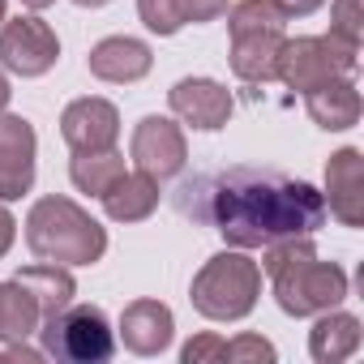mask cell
Wrapping results in <instances>:
<instances>
[{
  "label": "cell",
  "instance_id": "obj_6",
  "mask_svg": "<svg viewBox=\"0 0 364 364\" xmlns=\"http://www.w3.org/2000/svg\"><path fill=\"white\" fill-rule=\"evenodd\" d=\"M270 283H274V300L287 317H317L347 300V270L334 262H317V253L287 262L283 270L270 274Z\"/></svg>",
  "mask_w": 364,
  "mask_h": 364
},
{
  "label": "cell",
  "instance_id": "obj_33",
  "mask_svg": "<svg viewBox=\"0 0 364 364\" xmlns=\"http://www.w3.org/2000/svg\"><path fill=\"white\" fill-rule=\"evenodd\" d=\"M0 22H5V0H0Z\"/></svg>",
  "mask_w": 364,
  "mask_h": 364
},
{
  "label": "cell",
  "instance_id": "obj_22",
  "mask_svg": "<svg viewBox=\"0 0 364 364\" xmlns=\"http://www.w3.org/2000/svg\"><path fill=\"white\" fill-rule=\"evenodd\" d=\"M287 18L274 0H240V5H228V31L245 35V31H283Z\"/></svg>",
  "mask_w": 364,
  "mask_h": 364
},
{
  "label": "cell",
  "instance_id": "obj_28",
  "mask_svg": "<svg viewBox=\"0 0 364 364\" xmlns=\"http://www.w3.org/2000/svg\"><path fill=\"white\" fill-rule=\"evenodd\" d=\"M274 5L283 9V18L291 22V18H309V14H317L326 0H274Z\"/></svg>",
  "mask_w": 364,
  "mask_h": 364
},
{
  "label": "cell",
  "instance_id": "obj_31",
  "mask_svg": "<svg viewBox=\"0 0 364 364\" xmlns=\"http://www.w3.org/2000/svg\"><path fill=\"white\" fill-rule=\"evenodd\" d=\"M22 5H26L31 14H43V9H52V5H56V0H22Z\"/></svg>",
  "mask_w": 364,
  "mask_h": 364
},
{
  "label": "cell",
  "instance_id": "obj_27",
  "mask_svg": "<svg viewBox=\"0 0 364 364\" xmlns=\"http://www.w3.org/2000/svg\"><path fill=\"white\" fill-rule=\"evenodd\" d=\"M232 0H180V9H185V22H219L228 14Z\"/></svg>",
  "mask_w": 364,
  "mask_h": 364
},
{
  "label": "cell",
  "instance_id": "obj_30",
  "mask_svg": "<svg viewBox=\"0 0 364 364\" xmlns=\"http://www.w3.org/2000/svg\"><path fill=\"white\" fill-rule=\"evenodd\" d=\"M9 99H14V86H9V77H5V73H0V112L9 107Z\"/></svg>",
  "mask_w": 364,
  "mask_h": 364
},
{
  "label": "cell",
  "instance_id": "obj_5",
  "mask_svg": "<svg viewBox=\"0 0 364 364\" xmlns=\"http://www.w3.org/2000/svg\"><path fill=\"white\" fill-rule=\"evenodd\" d=\"M39 343H43V355H52L60 364H103L116 351V334H112L103 309H95V304H69V309L52 313L39 326Z\"/></svg>",
  "mask_w": 364,
  "mask_h": 364
},
{
  "label": "cell",
  "instance_id": "obj_20",
  "mask_svg": "<svg viewBox=\"0 0 364 364\" xmlns=\"http://www.w3.org/2000/svg\"><path fill=\"white\" fill-rule=\"evenodd\" d=\"M39 326H43V313L35 296L18 279L0 283V343H26L31 334H39Z\"/></svg>",
  "mask_w": 364,
  "mask_h": 364
},
{
  "label": "cell",
  "instance_id": "obj_16",
  "mask_svg": "<svg viewBox=\"0 0 364 364\" xmlns=\"http://www.w3.org/2000/svg\"><path fill=\"white\" fill-rule=\"evenodd\" d=\"M304 107H309L313 124H321L326 133H343V129L360 124V90L351 77H334V82L309 90Z\"/></svg>",
  "mask_w": 364,
  "mask_h": 364
},
{
  "label": "cell",
  "instance_id": "obj_25",
  "mask_svg": "<svg viewBox=\"0 0 364 364\" xmlns=\"http://www.w3.org/2000/svg\"><path fill=\"white\" fill-rule=\"evenodd\" d=\"M330 35H338L347 43H360V35H364L360 0H334V5H330Z\"/></svg>",
  "mask_w": 364,
  "mask_h": 364
},
{
  "label": "cell",
  "instance_id": "obj_23",
  "mask_svg": "<svg viewBox=\"0 0 364 364\" xmlns=\"http://www.w3.org/2000/svg\"><path fill=\"white\" fill-rule=\"evenodd\" d=\"M137 18L146 22V31H154L163 39L185 26V9H180V0H137Z\"/></svg>",
  "mask_w": 364,
  "mask_h": 364
},
{
  "label": "cell",
  "instance_id": "obj_32",
  "mask_svg": "<svg viewBox=\"0 0 364 364\" xmlns=\"http://www.w3.org/2000/svg\"><path fill=\"white\" fill-rule=\"evenodd\" d=\"M73 5H82V9H99V5H107V0H73Z\"/></svg>",
  "mask_w": 364,
  "mask_h": 364
},
{
  "label": "cell",
  "instance_id": "obj_21",
  "mask_svg": "<svg viewBox=\"0 0 364 364\" xmlns=\"http://www.w3.org/2000/svg\"><path fill=\"white\" fill-rule=\"evenodd\" d=\"M120 176H124V154H116V146H107V150H73L69 180L77 185V193L103 198Z\"/></svg>",
  "mask_w": 364,
  "mask_h": 364
},
{
  "label": "cell",
  "instance_id": "obj_11",
  "mask_svg": "<svg viewBox=\"0 0 364 364\" xmlns=\"http://www.w3.org/2000/svg\"><path fill=\"white\" fill-rule=\"evenodd\" d=\"M326 210L343 228H364V154L343 146L326 163Z\"/></svg>",
  "mask_w": 364,
  "mask_h": 364
},
{
  "label": "cell",
  "instance_id": "obj_18",
  "mask_svg": "<svg viewBox=\"0 0 364 364\" xmlns=\"http://www.w3.org/2000/svg\"><path fill=\"white\" fill-rule=\"evenodd\" d=\"M99 202H103V210H107L112 223H141L159 206V180L146 176V171H124Z\"/></svg>",
  "mask_w": 364,
  "mask_h": 364
},
{
  "label": "cell",
  "instance_id": "obj_7",
  "mask_svg": "<svg viewBox=\"0 0 364 364\" xmlns=\"http://www.w3.org/2000/svg\"><path fill=\"white\" fill-rule=\"evenodd\" d=\"M56 60H60V39L43 18L26 14V18H14V22H0V65L9 73L43 77Z\"/></svg>",
  "mask_w": 364,
  "mask_h": 364
},
{
  "label": "cell",
  "instance_id": "obj_1",
  "mask_svg": "<svg viewBox=\"0 0 364 364\" xmlns=\"http://www.w3.org/2000/svg\"><path fill=\"white\" fill-rule=\"evenodd\" d=\"M176 210L219 232L232 249H262L283 236H313L326 228V198L279 167H215L193 171L171 193Z\"/></svg>",
  "mask_w": 364,
  "mask_h": 364
},
{
  "label": "cell",
  "instance_id": "obj_9",
  "mask_svg": "<svg viewBox=\"0 0 364 364\" xmlns=\"http://www.w3.org/2000/svg\"><path fill=\"white\" fill-rule=\"evenodd\" d=\"M35 124L26 116L0 112V202H18L35 189Z\"/></svg>",
  "mask_w": 364,
  "mask_h": 364
},
{
  "label": "cell",
  "instance_id": "obj_12",
  "mask_svg": "<svg viewBox=\"0 0 364 364\" xmlns=\"http://www.w3.org/2000/svg\"><path fill=\"white\" fill-rule=\"evenodd\" d=\"M60 137L69 141V150H107V146H116V137H120L116 103H107L99 95L73 99L60 112Z\"/></svg>",
  "mask_w": 364,
  "mask_h": 364
},
{
  "label": "cell",
  "instance_id": "obj_15",
  "mask_svg": "<svg viewBox=\"0 0 364 364\" xmlns=\"http://www.w3.org/2000/svg\"><path fill=\"white\" fill-rule=\"evenodd\" d=\"M279 48H283V31H245V35H232V73L240 82H253V86L274 82Z\"/></svg>",
  "mask_w": 364,
  "mask_h": 364
},
{
  "label": "cell",
  "instance_id": "obj_24",
  "mask_svg": "<svg viewBox=\"0 0 364 364\" xmlns=\"http://www.w3.org/2000/svg\"><path fill=\"white\" fill-rule=\"evenodd\" d=\"M279 351H274V343L270 338H262V334H236L228 347H223V360H232V364H270Z\"/></svg>",
  "mask_w": 364,
  "mask_h": 364
},
{
  "label": "cell",
  "instance_id": "obj_14",
  "mask_svg": "<svg viewBox=\"0 0 364 364\" xmlns=\"http://www.w3.org/2000/svg\"><path fill=\"white\" fill-rule=\"evenodd\" d=\"M90 73L99 82H112V86H129V82H141L154 65L150 48L133 35H112V39H99L86 56Z\"/></svg>",
  "mask_w": 364,
  "mask_h": 364
},
{
  "label": "cell",
  "instance_id": "obj_26",
  "mask_svg": "<svg viewBox=\"0 0 364 364\" xmlns=\"http://www.w3.org/2000/svg\"><path fill=\"white\" fill-rule=\"evenodd\" d=\"M223 347H228V338L198 334V338H189L185 347H180V360H185V364H219L223 360Z\"/></svg>",
  "mask_w": 364,
  "mask_h": 364
},
{
  "label": "cell",
  "instance_id": "obj_2",
  "mask_svg": "<svg viewBox=\"0 0 364 364\" xmlns=\"http://www.w3.org/2000/svg\"><path fill=\"white\" fill-rule=\"evenodd\" d=\"M26 249L56 266H95L107 253V232L73 198H39L26 215Z\"/></svg>",
  "mask_w": 364,
  "mask_h": 364
},
{
  "label": "cell",
  "instance_id": "obj_13",
  "mask_svg": "<svg viewBox=\"0 0 364 364\" xmlns=\"http://www.w3.org/2000/svg\"><path fill=\"white\" fill-rule=\"evenodd\" d=\"M176 317L163 300H133L120 313V343L133 355H163L171 347Z\"/></svg>",
  "mask_w": 364,
  "mask_h": 364
},
{
  "label": "cell",
  "instance_id": "obj_4",
  "mask_svg": "<svg viewBox=\"0 0 364 364\" xmlns=\"http://www.w3.org/2000/svg\"><path fill=\"white\" fill-rule=\"evenodd\" d=\"M355 65H360V43H347L338 35H300V39H283L274 77L287 90L309 95L334 77H351Z\"/></svg>",
  "mask_w": 364,
  "mask_h": 364
},
{
  "label": "cell",
  "instance_id": "obj_3",
  "mask_svg": "<svg viewBox=\"0 0 364 364\" xmlns=\"http://www.w3.org/2000/svg\"><path fill=\"white\" fill-rule=\"evenodd\" d=\"M257 296H262V266L245 249L215 253L193 274V287H189L193 309L202 317H210V321H240V317H249L257 309Z\"/></svg>",
  "mask_w": 364,
  "mask_h": 364
},
{
  "label": "cell",
  "instance_id": "obj_10",
  "mask_svg": "<svg viewBox=\"0 0 364 364\" xmlns=\"http://www.w3.org/2000/svg\"><path fill=\"white\" fill-rule=\"evenodd\" d=\"M167 103L176 112L180 124L189 129H202V133H215L232 120L236 103L228 95V86H219L215 77H180L171 90H167Z\"/></svg>",
  "mask_w": 364,
  "mask_h": 364
},
{
  "label": "cell",
  "instance_id": "obj_17",
  "mask_svg": "<svg viewBox=\"0 0 364 364\" xmlns=\"http://www.w3.org/2000/svg\"><path fill=\"white\" fill-rule=\"evenodd\" d=\"M360 338H364L360 317L326 309V313H317V326L309 330V355L317 364H338V360H347V355L360 351Z\"/></svg>",
  "mask_w": 364,
  "mask_h": 364
},
{
  "label": "cell",
  "instance_id": "obj_8",
  "mask_svg": "<svg viewBox=\"0 0 364 364\" xmlns=\"http://www.w3.org/2000/svg\"><path fill=\"white\" fill-rule=\"evenodd\" d=\"M129 154L137 163V171L154 176V180H171L185 171L189 163V141H185V129L167 116H146L137 120L133 129V141H129Z\"/></svg>",
  "mask_w": 364,
  "mask_h": 364
},
{
  "label": "cell",
  "instance_id": "obj_29",
  "mask_svg": "<svg viewBox=\"0 0 364 364\" xmlns=\"http://www.w3.org/2000/svg\"><path fill=\"white\" fill-rule=\"evenodd\" d=\"M14 236H18V219L9 215V206H5V202H0V257L14 249Z\"/></svg>",
  "mask_w": 364,
  "mask_h": 364
},
{
  "label": "cell",
  "instance_id": "obj_19",
  "mask_svg": "<svg viewBox=\"0 0 364 364\" xmlns=\"http://www.w3.org/2000/svg\"><path fill=\"white\" fill-rule=\"evenodd\" d=\"M14 279H18V283H22V287L35 296V304H39L43 321H48L52 313L69 309V304H73V296H77V283H73L69 266H56V262H39V266H26V270H18Z\"/></svg>",
  "mask_w": 364,
  "mask_h": 364
}]
</instances>
